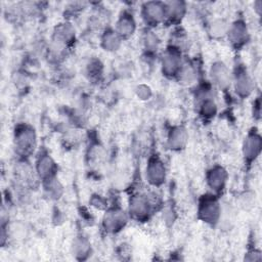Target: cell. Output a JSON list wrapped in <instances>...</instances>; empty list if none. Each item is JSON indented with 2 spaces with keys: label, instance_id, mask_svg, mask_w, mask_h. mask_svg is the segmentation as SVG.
Here are the masks:
<instances>
[{
  "label": "cell",
  "instance_id": "5b68a950",
  "mask_svg": "<svg viewBox=\"0 0 262 262\" xmlns=\"http://www.w3.org/2000/svg\"><path fill=\"white\" fill-rule=\"evenodd\" d=\"M151 202L146 194H135L130 199V216L138 221L146 220L151 213Z\"/></svg>",
  "mask_w": 262,
  "mask_h": 262
},
{
  "label": "cell",
  "instance_id": "3957f363",
  "mask_svg": "<svg viewBox=\"0 0 262 262\" xmlns=\"http://www.w3.org/2000/svg\"><path fill=\"white\" fill-rule=\"evenodd\" d=\"M182 64L180 48L175 45L169 46L162 58L163 75L167 76L168 78H176Z\"/></svg>",
  "mask_w": 262,
  "mask_h": 262
},
{
  "label": "cell",
  "instance_id": "d6986e66",
  "mask_svg": "<svg viewBox=\"0 0 262 262\" xmlns=\"http://www.w3.org/2000/svg\"><path fill=\"white\" fill-rule=\"evenodd\" d=\"M102 46L104 50L107 51H115L119 48L121 43V38L118 36L115 30H107L102 36L101 39Z\"/></svg>",
  "mask_w": 262,
  "mask_h": 262
},
{
  "label": "cell",
  "instance_id": "8992f818",
  "mask_svg": "<svg viewBox=\"0 0 262 262\" xmlns=\"http://www.w3.org/2000/svg\"><path fill=\"white\" fill-rule=\"evenodd\" d=\"M146 180L154 186L162 185L166 180V168L158 155L149 158L146 165Z\"/></svg>",
  "mask_w": 262,
  "mask_h": 262
},
{
  "label": "cell",
  "instance_id": "ffe728a7",
  "mask_svg": "<svg viewBox=\"0 0 262 262\" xmlns=\"http://www.w3.org/2000/svg\"><path fill=\"white\" fill-rule=\"evenodd\" d=\"M44 188L47 191L48 195L52 199H58L62 193V186L58 182V179L55 177L49 178L47 180L43 181Z\"/></svg>",
  "mask_w": 262,
  "mask_h": 262
},
{
  "label": "cell",
  "instance_id": "4fadbf2b",
  "mask_svg": "<svg viewBox=\"0 0 262 262\" xmlns=\"http://www.w3.org/2000/svg\"><path fill=\"white\" fill-rule=\"evenodd\" d=\"M136 29V23L135 19L132 15V13L124 11L118 21H117V26H116V33L118 34V36L121 38V40L123 39H128L129 37H131Z\"/></svg>",
  "mask_w": 262,
  "mask_h": 262
},
{
  "label": "cell",
  "instance_id": "ac0fdd59",
  "mask_svg": "<svg viewBox=\"0 0 262 262\" xmlns=\"http://www.w3.org/2000/svg\"><path fill=\"white\" fill-rule=\"evenodd\" d=\"M229 25L222 18H216L209 25L208 32L214 39H220L227 35Z\"/></svg>",
  "mask_w": 262,
  "mask_h": 262
},
{
  "label": "cell",
  "instance_id": "9c48e42d",
  "mask_svg": "<svg viewBox=\"0 0 262 262\" xmlns=\"http://www.w3.org/2000/svg\"><path fill=\"white\" fill-rule=\"evenodd\" d=\"M262 147V141L261 136L257 132H251L248 134V136L245 138L244 144H243V154L245 161L247 163H252L255 161L261 151Z\"/></svg>",
  "mask_w": 262,
  "mask_h": 262
},
{
  "label": "cell",
  "instance_id": "ba28073f",
  "mask_svg": "<svg viewBox=\"0 0 262 262\" xmlns=\"http://www.w3.org/2000/svg\"><path fill=\"white\" fill-rule=\"evenodd\" d=\"M226 36L234 48H241L248 41L249 33L247 24L242 19L233 21L231 25H229Z\"/></svg>",
  "mask_w": 262,
  "mask_h": 262
},
{
  "label": "cell",
  "instance_id": "2e32d148",
  "mask_svg": "<svg viewBox=\"0 0 262 262\" xmlns=\"http://www.w3.org/2000/svg\"><path fill=\"white\" fill-rule=\"evenodd\" d=\"M187 133L183 127L177 126L170 130L168 134V146L173 150H179L183 148L187 142Z\"/></svg>",
  "mask_w": 262,
  "mask_h": 262
},
{
  "label": "cell",
  "instance_id": "5bb4252c",
  "mask_svg": "<svg viewBox=\"0 0 262 262\" xmlns=\"http://www.w3.org/2000/svg\"><path fill=\"white\" fill-rule=\"evenodd\" d=\"M233 83H234V89L236 94L242 98L248 97L252 93L253 83L248 73L244 69L239 68L237 72L234 74Z\"/></svg>",
  "mask_w": 262,
  "mask_h": 262
},
{
  "label": "cell",
  "instance_id": "7c38bea8",
  "mask_svg": "<svg viewBox=\"0 0 262 262\" xmlns=\"http://www.w3.org/2000/svg\"><path fill=\"white\" fill-rule=\"evenodd\" d=\"M211 77H212L213 83L222 90H225L230 86L229 71L227 67L221 61H217L212 64Z\"/></svg>",
  "mask_w": 262,
  "mask_h": 262
},
{
  "label": "cell",
  "instance_id": "30bf717a",
  "mask_svg": "<svg viewBox=\"0 0 262 262\" xmlns=\"http://www.w3.org/2000/svg\"><path fill=\"white\" fill-rule=\"evenodd\" d=\"M228 174L226 170L221 166H214L207 172V183L209 187L215 192H221L227 182Z\"/></svg>",
  "mask_w": 262,
  "mask_h": 262
},
{
  "label": "cell",
  "instance_id": "8fae6325",
  "mask_svg": "<svg viewBox=\"0 0 262 262\" xmlns=\"http://www.w3.org/2000/svg\"><path fill=\"white\" fill-rule=\"evenodd\" d=\"M57 166L48 154H42L37 160L36 171L42 181L56 176Z\"/></svg>",
  "mask_w": 262,
  "mask_h": 262
},
{
  "label": "cell",
  "instance_id": "277c9868",
  "mask_svg": "<svg viewBox=\"0 0 262 262\" xmlns=\"http://www.w3.org/2000/svg\"><path fill=\"white\" fill-rule=\"evenodd\" d=\"M141 17L147 27L154 28L165 21V2L149 1L141 7Z\"/></svg>",
  "mask_w": 262,
  "mask_h": 262
},
{
  "label": "cell",
  "instance_id": "52a82bcc",
  "mask_svg": "<svg viewBox=\"0 0 262 262\" xmlns=\"http://www.w3.org/2000/svg\"><path fill=\"white\" fill-rule=\"evenodd\" d=\"M127 220V215L122 209L113 208L105 212L102 219V225L107 232L115 233L125 227Z\"/></svg>",
  "mask_w": 262,
  "mask_h": 262
},
{
  "label": "cell",
  "instance_id": "9a60e30c",
  "mask_svg": "<svg viewBox=\"0 0 262 262\" xmlns=\"http://www.w3.org/2000/svg\"><path fill=\"white\" fill-rule=\"evenodd\" d=\"M185 3L181 1L165 2V21L168 24H178L185 14ZM164 21V23H165Z\"/></svg>",
  "mask_w": 262,
  "mask_h": 262
},
{
  "label": "cell",
  "instance_id": "7a4b0ae2",
  "mask_svg": "<svg viewBox=\"0 0 262 262\" xmlns=\"http://www.w3.org/2000/svg\"><path fill=\"white\" fill-rule=\"evenodd\" d=\"M199 218L210 225H215L221 216V207L215 194L206 193L202 195L198 209Z\"/></svg>",
  "mask_w": 262,
  "mask_h": 262
},
{
  "label": "cell",
  "instance_id": "7402d4cb",
  "mask_svg": "<svg viewBox=\"0 0 262 262\" xmlns=\"http://www.w3.org/2000/svg\"><path fill=\"white\" fill-rule=\"evenodd\" d=\"M144 45H145V49H147L148 51H154L158 49L159 46V39L157 37V35H155L152 32H147L144 36Z\"/></svg>",
  "mask_w": 262,
  "mask_h": 262
},
{
  "label": "cell",
  "instance_id": "44dd1931",
  "mask_svg": "<svg viewBox=\"0 0 262 262\" xmlns=\"http://www.w3.org/2000/svg\"><path fill=\"white\" fill-rule=\"evenodd\" d=\"M74 251L76 255H81V256H86L90 252V244L88 243L87 239L85 238H78L74 243Z\"/></svg>",
  "mask_w": 262,
  "mask_h": 262
},
{
  "label": "cell",
  "instance_id": "e0dca14e",
  "mask_svg": "<svg viewBox=\"0 0 262 262\" xmlns=\"http://www.w3.org/2000/svg\"><path fill=\"white\" fill-rule=\"evenodd\" d=\"M199 113L206 119H211L216 115L217 105L211 96L205 95L202 97V100L199 104Z\"/></svg>",
  "mask_w": 262,
  "mask_h": 262
},
{
  "label": "cell",
  "instance_id": "6da1fadb",
  "mask_svg": "<svg viewBox=\"0 0 262 262\" xmlns=\"http://www.w3.org/2000/svg\"><path fill=\"white\" fill-rule=\"evenodd\" d=\"M14 147L21 157H29L35 150L37 137L34 128L27 124H19L14 129Z\"/></svg>",
  "mask_w": 262,
  "mask_h": 262
}]
</instances>
